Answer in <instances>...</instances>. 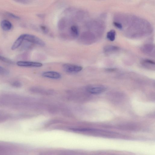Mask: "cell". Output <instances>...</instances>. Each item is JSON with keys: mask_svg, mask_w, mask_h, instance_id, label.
Wrapping results in <instances>:
<instances>
[{"mask_svg": "<svg viewBox=\"0 0 155 155\" xmlns=\"http://www.w3.org/2000/svg\"><path fill=\"white\" fill-rule=\"evenodd\" d=\"M24 40L30 43L37 44L41 46H44L45 43L42 40L35 36L29 34H24Z\"/></svg>", "mask_w": 155, "mask_h": 155, "instance_id": "cell-1", "label": "cell"}, {"mask_svg": "<svg viewBox=\"0 0 155 155\" xmlns=\"http://www.w3.org/2000/svg\"><path fill=\"white\" fill-rule=\"evenodd\" d=\"M64 70L69 73H76L80 72L82 69V67L78 65L69 64H65L63 65Z\"/></svg>", "mask_w": 155, "mask_h": 155, "instance_id": "cell-2", "label": "cell"}, {"mask_svg": "<svg viewBox=\"0 0 155 155\" xmlns=\"http://www.w3.org/2000/svg\"><path fill=\"white\" fill-rule=\"evenodd\" d=\"M18 66L25 67H40L43 64L40 63L29 61H20L17 63Z\"/></svg>", "mask_w": 155, "mask_h": 155, "instance_id": "cell-3", "label": "cell"}, {"mask_svg": "<svg viewBox=\"0 0 155 155\" xmlns=\"http://www.w3.org/2000/svg\"><path fill=\"white\" fill-rule=\"evenodd\" d=\"M42 75L44 77L55 79H60L61 76L60 73L54 71H46L43 73Z\"/></svg>", "mask_w": 155, "mask_h": 155, "instance_id": "cell-4", "label": "cell"}, {"mask_svg": "<svg viewBox=\"0 0 155 155\" xmlns=\"http://www.w3.org/2000/svg\"><path fill=\"white\" fill-rule=\"evenodd\" d=\"M24 40V34H22L20 35L15 41L12 46L11 50H14L18 48L22 44Z\"/></svg>", "mask_w": 155, "mask_h": 155, "instance_id": "cell-5", "label": "cell"}, {"mask_svg": "<svg viewBox=\"0 0 155 155\" xmlns=\"http://www.w3.org/2000/svg\"><path fill=\"white\" fill-rule=\"evenodd\" d=\"M1 26L2 29L5 31H8L12 27V25L9 21L4 20H2L1 23Z\"/></svg>", "mask_w": 155, "mask_h": 155, "instance_id": "cell-6", "label": "cell"}, {"mask_svg": "<svg viewBox=\"0 0 155 155\" xmlns=\"http://www.w3.org/2000/svg\"><path fill=\"white\" fill-rule=\"evenodd\" d=\"M105 88L103 87H97L89 88L88 91L92 94H98L102 93L105 90Z\"/></svg>", "mask_w": 155, "mask_h": 155, "instance_id": "cell-7", "label": "cell"}, {"mask_svg": "<svg viewBox=\"0 0 155 155\" xmlns=\"http://www.w3.org/2000/svg\"><path fill=\"white\" fill-rule=\"evenodd\" d=\"M70 33L73 37L76 38L78 37L79 30L78 27L75 26L71 27L70 28Z\"/></svg>", "mask_w": 155, "mask_h": 155, "instance_id": "cell-8", "label": "cell"}, {"mask_svg": "<svg viewBox=\"0 0 155 155\" xmlns=\"http://www.w3.org/2000/svg\"><path fill=\"white\" fill-rule=\"evenodd\" d=\"M116 32L114 30H111L107 33V37L111 41H114L115 39Z\"/></svg>", "mask_w": 155, "mask_h": 155, "instance_id": "cell-9", "label": "cell"}, {"mask_svg": "<svg viewBox=\"0 0 155 155\" xmlns=\"http://www.w3.org/2000/svg\"><path fill=\"white\" fill-rule=\"evenodd\" d=\"M118 48L117 47L114 46H108L104 49V51L106 52H109L117 50Z\"/></svg>", "mask_w": 155, "mask_h": 155, "instance_id": "cell-10", "label": "cell"}, {"mask_svg": "<svg viewBox=\"0 0 155 155\" xmlns=\"http://www.w3.org/2000/svg\"><path fill=\"white\" fill-rule=\"evenodd\" d=\"M0 60L7 63L12 64L13 63V62L9 59L5 58L3 56H0Z\"/></svg>", "mask_w": 155, "mask_h": 155, "instance_id": "cell-11", "label": "cell"}, {"mask_svg": "<svg viewBox=\"0 0 155 155\" xmlns=\"http://www.w3.org/2000/svg\"><path fill=\"white\" fill-rule=\"evenodd\" d=\"M8 73L9 71L7 70L0 66V74L5 75Z\"/></svg>", "mask_w": 155, "mask_h": 155, "instance_id": "cell-12", "label": "cell"}, {"mask_svg": "<svg viewBox=\"0 0 155 155\" xmlns=\"http://www.w3.org/2000/svg\"><path fill=\"white\" fill-rule=\"evenodd\" d=\"M7 15H8L9 17L13 18L14 19L19 20L20 19V18L19 16H18L13 14H12L10 13H7Z\"/></svg>", "mask_w": 155, "mask_h": 155, "instance_id": "cell-13", "label": "cell"}, {"mask_svg": "<svg viewBox=\"0 0 155 155\" xmlns=\"http://www.w3.org/2000/svg\"><path fill=\"white\" fill-rule=\"evenodd\" d=\"M40 28L41 30V31L45 34L49 32V29L48 28L45 26H41Z\"/></svg>", "mask_w": 155, "mask_h": 155, "instance_id": "cell-14", "label": "cell"}, {"mask_svg": "<svg viewBox=\"0 0 155 155\" xmlns=\"http://www.w3.org/2000/svg\"><path fill=\"white\" fill-rule=\"evenodd\" d=\"M113 24H114V25L116 27L119 29H122V25L120 23L117 22H114V23H113Z\"/></svg>", "mask_w": 155, "mask_h": 155, "instance_id": "cell-15", "label": "cell"}, {"mask_svg": "<svg viewBox=\"0 0 155 155\" xmlns=\"http://www.w3.org/2000/svg\"><path fill=\"white\" fill-rule=\"evenodd\" d=\"M12 85L16 87H20L21 86V83L19 82H14L13 83Z\"/></svg>", "mask_w": 155, "mask_h": 155, "instance_id": "cell-16", "label": "cell"}, {"mask_svg": "<svg viewBox=\"0 0 155 155\" xmlns=\"http://www.w3.org/2000/svg\"><path fill=\"white\" fill-rule=\"evenodd\" d=\"M64 22V21L63 20L61 21L60 22H59L58 27H59V28L62 29L64 28L65 25Z\"/></svg>", "mask_w": 155, "mask_h": 155, "instance_id": "cell-17", "label": "cell"}, {"mask_svg": "<svg viewBox=\"0 0 155 155\" xmlns=\"http://www.w3.org/2000/svg\"><path fill=\"white\" fill-rule=\"evenodd\" d=\"M115 70V69H107V71H114Z\"/></svg>", "mask_w": 155, "mask_h": 155, "instance_id": "cell-18", "label": "cell"}]
</instances>
